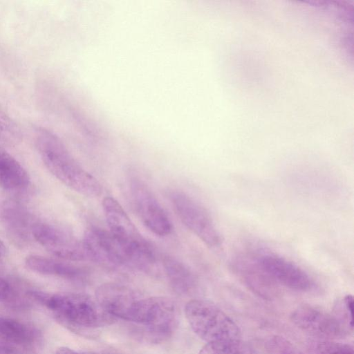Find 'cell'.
Here are the masks:
<instances>
[{
  "label": "cell",
  "instance_id": "e0dca14e",
  "mask_svg": "<svg viewBox=\"0 0 354 354\" xmlns=\"http://www.w3.org/2000/svg\"><path fill=\"white\" fill-rule=\"evenodd\" d=\"M235 266L245 281L254 290L266 296L274 292L275 283L261 270L254 259L250 261H236Z\"/></svg>",
  "mask_w": 354,
  "mask_h": 354
},
{
  "label": "cell",
  "instance_id": "5bb4252c",
  "mask_svg": "<svg viewBox=\"0 0 354 354\" xmlns=\"http://www.w3.org/2000/svg\"><path fill=\"white\" fill-rule=\"evenodd\" d=\"M39 331L33 326L9 317L0 316V344L13 351L15 347L27 348L36 344Z\"/></svg>",
  "mask_w": 354,
  "mask_h": 354
},
{
  "label": "cell",
  "instance_id": "cb8c5ba5",
  "mask_svg": "<svg viewBox=\"0 0 354 354\" xmlns=\"http://www.w3.org/2000/svg\"><path fill=\"white\" fill-rule=\"evenodd\" d=\"M55 354H95L93 353H79L68 347H60L59 348Z\"/></svg>",
  "mask_w": 354,
  "mask_h": 354
},
{
  "label": "cell",
  "instance_id": "d4e9b609",
  "mask_svg": "<svg viewBox=\"0 0 354 354\" xmlns=\"http://www.w3.org/2000/svg\"><path fill=\"white\" fill-rule=\"evenodd\" d=\"M0 354H14V351L0 344Z\"/></svg>",
  "mask_w": 354,
  "mask_h": 354
},
{
  "label": "cell",
  "instance_id": "603a6c76",
  "mask_svg": "<svg viewBox=\"0 0 354 354\" xmlns=\"http://www.w3.org/2000/svg\"><path fill=\"white\" fill-rule=\"evenodd\" d=\"M12 293L10 283L0 276V301L8 300L11 297Z\"/></svg>",
  "mask_w": 354,
  "mask_h": 354
},
{
  "label": "cell",
  "instance_id": "5b68a950",
  "mask_svg": "<svg viewBox=\"0 0 354 354\" xmlns=\"http://www.w3.org/2000/svg\"><path fill=\"white\" fill-rule=\"evenodd\" d=\"M185 313L193 331L207 343L241 339L237 324L210 301L191 300L185 307Z\"/></svg>",
  "mask_w": 354,
  "mask_h": 354
},
{
  "label": "cell",
  "instance_id": "8fae6325",
  "mask_svg": "<svg viewBox=\"0 0 354 354\" xmlns=\"http://www.w3.org/2000/svg\"><path fill=\"white\" fill-rule=\"evenodd\" d=\"M290 317L299 328L314 335L331 339L344 337L348 332L334 315L308 304L297 307Z\"/></svg>",
  "mask_w": 354,
  "mask_h": 354
},
{
  "label": "cell",
  "instance_id": "2e32d148",
  "mask_svg": "<svg viewBox=\"0 0 354 354\" xmlns=\"http://www.w3.org/2000/svg\"><path fill=\"white\" fill-rule=\"evenodd\" d=\"M161 265L171 286L176 291L187 293L196 285V279L192 271L179 259L166 255L162 257Z\"/></svg>",
  "mask_w": 354,
  "mask_h": 354
},
{
  "label": "cell",
  "instance_id": "7402d4cb",
  "mask_svg": "<svg viewBox=\"0 0 354 354\" xmlns=\"http://www.w3.org/2000/svg\"><path fill=\"white\" fill-rule=\"evenodd\" d=\"M14 124L0 112V138H11L17 133Z\"/></svg>",
  "mask_w": 354,
  "mask_h": 354
},
{
  "label": "cell",
  "instance_id": "44dd1931",
  "mask_svg": "<svg viewBox=\"0 0 354 354\" xmlns=\"http://www.w3.org/2000/svg\"><path fill=\"white\" fill-rule=\"evenodd\" d=\"M316 354H354V348L348 344L328 340L317 346Z\"/></svg>",
  "mask_w": 354,
  "mask_h": 354
},
{
  "label": "cell",
  "instance_id": "484cf974",
  "mask_svg": "<svg viewBox=\"0 0 354 354\" xmlns=\"http://www.w3.org/2000/svg\"><path fill=\"white\" fill-rule=\"evenodd\" d=\"M6 252V246L3 241L0 239V257H2L5 255Z\"/></svg>",
  "mask_w": 354,
  "mask_h": 354
},
{
  "label": "cell",
  "instance_id": "4fadbf2b",
  "mask_svg": "<svg viewBox=\"0 0 354 354\" xmlns=\"http://www.w3.org/2000/svg\"><path fill=\"white\" fill-rule=\"evenodd\" d=\"M25 262L28 269L44 275L71 280H81L88 274V272L84 268L72 263L70 261L58 258L30 255L26 258Z\"/></svg>",
  "mask_w": 354,
  "mask_h": 354
},
{
  "label": "cell",
  "instance_id": "7a4b0ae2",
  "mask_svg": "<svg viewBox=\"0 0 354 354\" xmlns=\"http://www.w3.org/2000/svg\"><path fill=\"white\" fill-rule=\"evenodd\" d=\"M102 209L109 232L121 248L129 268L158 274L161 263L154 248L140 233L120 203L106 196Z\"/></svg>",
  "mask_w": 354,
  "mask_h": 354
},
{
  "label": "cell",
  "instance_id": "d6986e66",
  "mask_svg": "<svg viewBox=\"0 0 354 354\" xmlns=\"http://www.w3.org/2000/svg\"><path fill=\"white\" fill-rule=\"evenodd\" d=\"M353 297L346 295L335 304V316L348 331H353Z\"/></svg>",
  "mask_w": 354,
  "mask_h": 354
},
{
  "label": "cell",
  "instance_id": "9c48e42d",
  "mask_svg": "<svg viewBox=\"0 0 354 354\" xmlns=\"http://www.w3.org/2000/svg\"><path fill=\"white\" fill-rule=\"evenodd\" d=\"M254 259L274 283L299 292H308L315 287L313 279L305 270L277 254L262 252Z\"/></svg>",
  "mask_w": 354,
  "mask_h": 354
},
{
  "label": "cell",
  "instance_id": "3957f363",
  "mask_svg": "<svg viewBox=\"0 0 354 354\" xmlns=\"http://www.w3.org/2000/svg\"><path fill=\"white\" fill-rule=\"evenodd\" d=\"M28 295L48 310L60 324L75 331L109 326L115 319L95 298L86 294H50L32 290Z\"/></svg>",
  "mask_w": 354,
  "mask_h": 354
},
{
  "label": "cell",
  "instance_id": "277c9868",
  "mask_svg": "<svg viewBox=\"0 0 354 354\" xmlns=\"http://www.w3.org/2000/svg\"><path fill=\"white\" fill-rule=\"evenodd\" d=\"M178 308L166 297H140L128 322L137 327L138 337L158 343L170 337L178 323Z\"/></svg>",
  "mask_w": 354,
  "mask_h": 354
},
{
  "label": "cell",
  "instance_id": "9a60e30c",
  "mask_svg": "<svg viewBox=\"0 0 354 354\" xmlns=\"http://www.w3.org/2000/svg\"><path fill=\"white\" fill-rule=\"evenodd\" d=\"M29 184L30 178L25 168L0 147V186L10 192H17L25 189Z\"/></svg>",
  "mask_w": 354,
  "mask_h": 354
},
{
  "label": "cell",
  "instance_id": "ba28073f",
  "mask_svg": "<svg viewBox=\"0 0 354 354\" xmlns=\"http://www.w3.org/2000/svg\"><path fill=\"white\" fill-rule=\"evenodd\" d=\"M130 190L134 208L145 227L159 236L170 234L172 223L146 183L133 176L130 179Z\"/></svg>",
  "mask_w": 354,
  "mask_h": 354
},
{
  "label": "cell",
  "instance_id": "7c38bea8",
  "mask_svg": "<svg viewBox=\"0 0 354 354\" xmlns=\"http://www.w3.org/2000/svg\"><path fill=\"white\" fill-rule=\"evenodd\" d=\"M140 297L133 290L122 284L105 283L96 289L95 298L111 316L127 322Z\"/></svg>",
  "mask_w": 354,
  "mask_h": 354
},
{
  "label": "cell",
  "instance_id": "30bf717a",
  "mask_svg": "<svg viewBox=\"0 0 354 354\" xmlns=\"http://www.w3.org/2000/svg\"><path fill=\"white\" fill-rule=\"evenodd\" d=\"M82 242L89 261L112 269L129 268L121 248L109 231L91 227Z\"/></svg>",
  "mask_w": 354,
  "mask_h": 354
},
{
  "label": "cell",
  "instance_id": "52a82bcc",
  "mask_svg": "<svg viewBox=\"0 0 354 354\" xmlns=\"http://www.w3.org/2000/svg\"><path fill=\"white\" fill-rule=\"evenodd\" d=\"M34 239L49 253L58 259L70 261H89L82 241L67 230L46 223L32 225Z\"/></svg>",
  "mask_w": 354,
  "mask_h": 354
},
{
  "label": "cell",
  "instance_id": "8992f818",
  "mask_svg": "<svg viewBox=\"0 0 354 354\" xmlns=\"http://www.w3.org/2000/svg\"><path fill=\"white\" fill-rule=\"evenodd\" d=\"M171 203L182 223L209 248L220 245V234L208 212L187 194L175 191Z\"/></svg>",
  "mask_w": 354,
  "mask_h": 354
},
{
  "label": "cell",
  "instance_id": "ffe728a7",
  "mask_svg": "<svg viewBox=\"0 0 354 354\" xmlns=\"http://www.w3.org/2000/svg\"><path fill=\"white\" fill-rule=\"evenodd\" d=\"M266 354H303L302 352L286 338L275 335L266 343Z\"/></svg>",
  "mask_w": 354,
  "mask_h": 354
},
{
  "label": "cell",
  "instance_id": "ac0fdd59",
  "mask_svg": "<svg viewBox=\"0 0 354 354\" xmlns=\"http://www.w3.org/2000/svg\"><path fill=\"white\" fill-rule=\"evenodd\" d=\"M198 354H255L241 339L207 343Z\"/></svg>",
  "mask_w": 354,
  "mask_h": 354
},
{
  "label": "cell",
  "instance_id": "6da1fadb",
  "mask_svg": "<svg viewBox=\"0 0 354 354\" xmlns=\"http://www.w3.org/2000/svg\"><path fill=\"white\" fill-rule=\"evenodd\" d=\"M35 144L46 167L63 184L84 196L94 198L101 195L100 183L76 161L56 135L39 128Z\"/></svg>",
  "mask_w": 354,
  "mask_h": 354
}]
</instances>
